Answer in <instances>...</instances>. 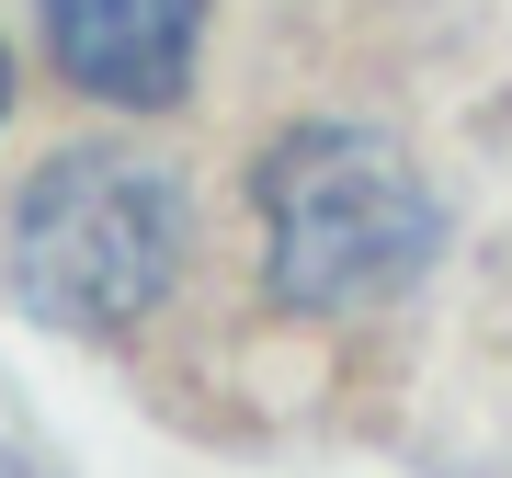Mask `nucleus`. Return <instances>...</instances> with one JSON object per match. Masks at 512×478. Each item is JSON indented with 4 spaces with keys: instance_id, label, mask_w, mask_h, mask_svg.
<instances>
[{
    "instance_id": "2",
    "label": "nucleus",
    "mask_w": 512,
    "mask_h": 478,
    "mask_svg": "<svg viewBox=\"0 0 512 478\" xmlns=\"http://www.w3.org/2000/svg\"><path fill=\"white\" fill-rule=\"evenodd\" d=\"M183 262V205L148 160L69 148L12 205V285L57 331H137Z\"/></svg>"
},
{
    "instance_id": "3",
    "label": "nucleus",
    "mask_w": 512,
    "mask_h": 478,
    "mask_svg": "<svg viewBox=\"0 0 512 478\" xmlns=\"http://www.w3.org/2000/svg\"><path fill=\"white\" fill-rule=\"evenodd\" d=\"M46 46L92 103L160 114L183 103L194 46H205V0H46Z\"/></svg>"
},
{
    "instance_id": "4",
    "label": "nucleus",
    "mask_w": 512,
    "mask_h": 478,
    "mask_svg": "<svg viewBox=\"0 0 512 478\" xmlns=\"http://www.w3.org/2000/svg\"><path fill=\"white\" fill-rule=\"evenodd\" d=\"M0 103H12V57H0Z\"/></svg>"
},
{
    "instance_id": "1",
    "label": "nucleus",
    "mask_w": 512,
    "mask_h": 478,
    "mask_svg": "<svg viewBox=\"0 0 512 478\" xmlns=\"http://www.w3.org/2000/svg\"><path fill=\"white\" fill-rule=\"evenodd\" d=\"M262 262H274V296L308 319L376 308L399 296L421 262H433V183L410 171V148H387L376 126H296L274 160H262Z\"/></svg>"
}]
</instances>
